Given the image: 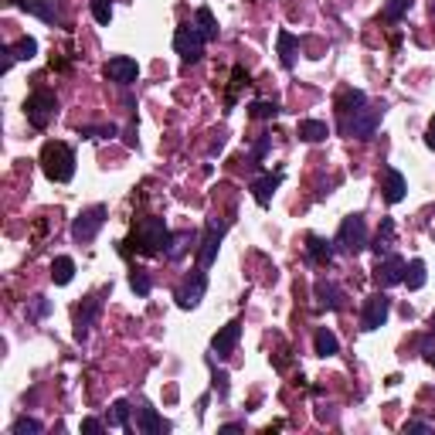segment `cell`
Returning <instances> with one entry per match:
<instances>
[{"mask_svg":"<svg viewBox=\"0 0 435 435\" xmlns=\"http://www.w3.org/2000/svg\"><path fill=\"white\" fill-rule=\"evenodd\" d=\"M41 170H44V177L55 181V184L72 181V177H75V154H72V147H68V143H58V140L44 143V150H41Z\"/></svg>","mask_w":435,"mask_h":435,"instance_id":"6da1fadb","label":"cell"},{"mask_svg":"<svg viewBox=\"0 0 435 435\" xmlns=\"http://www.w3.org/2000/svg\"><path fill=\"white\" fill-rule=\"evenodd\" d=\"M167 238H170V232H167V225H163V218H140L136 225H133V235H129V241L126 245H133L140 255H157L160 248H167Z\"/></svg>","mask_w":435,"mask_h":435,"instance_id":"7a4b0ae2","label":"cell"},{"mask_svg":"<svg viewBox=\"0 0 435 435\" xmlns=\"http://www.w3.org/2000/svg\"><path fill=\"white\" fill-rule=\"evenodd\" d=\"M381 119H385V106H360L354 116L340 122V129H344L347 136H357V140H371V136L378 133Z\"/></svg>","mask_w":435,"mask_h":435,"instance_id":"3957f363","label":"cell"},{"mask_svg":"<svg viewBox=\"0 0 435 435\" xmlns=\"http://www.w3.org/2000/svg\"><path fill=\"white\" fill-rule=\"evenodd\" d=\"M24 113H28V122L35 126V129H44L55 113H58V99H55V92L51 89H38V92H31V99L24 102Z\"/></svg>","mask_w":435,"mask_h":435,"instance_id":"277c9868","label":"cell"},{"mask_svg":"<svg viewBox=\"0 0 435 435\" xmlns=\"http://www.w3.org/2000/svg\"><path fill=\"white\" fill-rule=\"evenodd\" d=\"M174 51H177L184 62H198L201 55H204V38H201L198 28L181 24V28L174 31Z\"/></svg>","mask_w":435,"mask_h":435,"instance_id":"5b68a950","label":"cell"},{"mask_svg":"<svg viewBox=\"0 0 435 435\" xmlns=\"http://www.w3.org/2000/svg\"><path fill=\"white\" fill-rule=\"evenodd\" d=\"M388 313H391V299L385 293H374L364 299V310H360V326L364 330H378L388 323Z\"/></svg>","mask_w":435,"mask_h":435,"instance_id":"8992f818","label":"cell"},{"mask_svg":"<svg viewBox=\"0 0 435 435\" xmlns=\"http://www.w3.org/2000/svg\"><path fill=\"white\" fill-rule=\"evenodd\" d=\"M106 225V207L102 204H95V207H89V211H82L79 218H75V225H72V238L75 241H92V238L99 235V228Z\"/></svg>","mask_w":435,"mask_h":435,"instance_id":"52a82bcc","label":"cell"},{"mask_svg":"<svg viewBox=\"0 0 435 435\" xmlns=\"http://www.w3.org/2000/svg\"><path fill=\"white\" fill-rule=\"evenodd\" d=\"M337 245H344L347 252H360L367 245V225L360 214H351L340 221V232H337Z\"/></svg>","mask_w":435,"mask_h":435,"instance_id":"ba28073f","label":"cell"},{"mask_svg":"<svg viewBox=\"0 0 435 435\" xmlns=\"http://www.w3.org/2000/svg\"><path fill=\"white\" fill-rule=\"evenodd\" d=\"M106 79L119 82V85H133V82L140 79V65L129 55H116V58L106 62Z\"/></svg>","mask_w":435,"mask_h":435,"instance_id":"9c48e42d","label":"cell"},{"mask_svg":"<svg viewBox=\"0 0 435 435\" xmlns=\"http://www.w3.org/2000/svg\"><path fill=\"white\" fill-rule=\"evenodd\" d=\"M374 282H378L381 289L405 282V259H401V255H385V259L378 262V269H374Z\"/></svg>","mask_w":435,"mask_h":435,"instance_id":"30bf717a","label":"cell"},{"mask_svg":"<svg viewBox=\"0 0 435 435\" xmlns=\"http://www.w3.org/2000/svg\"><path fill=\"white\" fill-rule=\"evenodd\" d=\"M204 289H207L204 272H191V276L181 282V289H177V303H181L184 310H194L201 299H204Z\"/></svg>","mask_w":435,"mask_h":435,"instance_id":"8fae6325","label":"cell"},{"mask_svg":"<svg viewBox=\"0 0 435 435\" xmlns=\"http://www.w3.org/2000/svg\"><path fill=\"white\" fill-rule=\"evenodd\" d=\"M221 235H225V225L211 218V221H207V232H204V241H201V248H198L201 269H207V266L218 259V241H221Z\"/></svg>","mask_w":435,"mask_h":435,"instance_id":"7c38bea8","label":"cell"},{"mask_svg":"<svg viewBox=\"0 0 435 435\" xmlns=\"http://www.w3.org/2000/svg\"><path fill=\"white\" fill-rule=\"evenodd\" d=\"M238 337H241V323L232 320V323H225L218 333H214V340H211V347H214V354L218 357H228L232 351L238 347Z\"/></svg>","mask_w":435,"mask_h":435,"instance_id":"4fadbf2b","label":"cell"},{"mask_svg":"<svg viewBox=\"0 0 435 435\" xmlns=\"http://www.w3.org/2000/svg\"><path fill=\"white\" fill-rule=\"evenodd\" d=\"M99 310H102V299H99V296H89L79 306V313H75V340H85V333H89V326H92V320H95Z\"/></svg>","mask_w":435,"mask_h":435,"instance_id":"5bb4252c","label":"cell"},{"mask_svg":"<svg viewBox=\"0 0 435 435\" xmlns=\"http://www.w3.org/2000/svg\"><path fill=\"white\" fill-rule=\"evenodd\" d=\"M360 106H367V99H364V92L360 89H344L340 95H337V116H340V122L344 119H351L360 109Z\"/></svg>","mask_w":435,"mask_h":435,"instance_id":"9a60e30c","label":"cell"},{"mask_svg":"<svg viewBox=\"0 0 435 435\" xmlns=\"http://www.w3.org/2000/svg\"><path fill=\"white\" fill-rule=\"evenodd\" d=\"M170 425L160 418L154 408H136V432H143V435H160V432H167Z\"/></svg>","mask_w":435,"mask_h":435,"instance_id":"2e32d148","label":"cell"},{"mask_svg":"<svg viewBox=\"0 0 435 435\" xmlns=\"http://www.w3.org/2000/svg\"><path fill=\"white\" fill-rule=\"evenodd\" d=\"M405 191H408L405 177H401L398 170H385V201H388V204H398V201L405 198Z\"/></svg>","mask_w":435,"mask_h":435,"instance_id":"e0dca14e","label":"cell"},{"mask_svg":"<svg viewBox=\"0 0 435 435\" xmlns=\"http://www.w3.org/2000/svg\"><path fill=\"white\" fill-rule=\"evenodd\" d=\"M306 255H310L313 262H320V266H326V262L333 259V245H330L326 238L310 235V238H306Z\"/></svg>","mask_w":435,"mask_h":435,"instance_id":"ac0fdd59","label":"cell"},{"mask_svg":"<svg viewBox=\"0 0 435 435\" xmlns=\"http://www.w3.org/2000/svg\"><path fill=\"white\" fill-rule=\"evenodd\" d=\"M276 187H279V177H272V174H266V177H255V181H252V194H255V201H259L262 207L272 201Z\"/></svg>","mask_w":435,"mask_h":435,"instance_id":"d6986e66","label":"cell"},{"mask_svg":"<svg viewBox=\"0 0 435 435\" xmlns=\"http://www.w3.org/2000/svg\"><path fill=\"white\" fill-rule=\"evenodd\" d=\"M326 136H330L326 122H320V119H303V122H299V140H306V143H323Z\"/></svg>","mask_w":435,"mask_h":435,"instance_id":"ffe728a7","label":"cell"},{"mask_svg":"<svg viewBox=\"0 0 435 435\" xmlns=\"http://www.w3.org/2000/svg\"><path fill=\"white\" fill-rule=\"evenodd\" d=\"M75 276V262L68 259V255H58L55 262H51V279H55V286H68Z\"/></svg>","mask_w":435,"mask_h":435,"instance_id":"44dd1931","label":"cell"},{"mask_svg":"<svg viewBox=\"0 0 435 435\" xmlns=\"http://www.w3.org/2000/svg\"><path fill=\"white\" fill-rule=\"evenodd\" d=\"M279 58H282V65L289 68L293 62H296V51H299V38L296 35H289V31H279Z\"/></svg>","mask_w":435,"mask_h":435,"instance_id":"7402d4cb","label":"cell"},{"mask_svg":"<svg viewBox=\"0 0 435 435\" xmlns=\"http://www.w3.org/2000/svg\"><path fill=\"white\" fill-rule=\"evenodd\" d=\"M194 28L201 31V38H204V41L218 38V21H214V14H211L207 7H201L198 14H194Z\"/></svg>","mask_w":435,"mask_h":435,"instance_id":"603a6c76","label":"cell"},{"mask_svg":"<svg viewBox=\"0 0 435 435\" xmlns=\"http://www.w3.org/2000/svg\"><path fill=\"white\" fill-rule=\"evenodd\" d=\"M191 245H194V235H191V232H177V235H170L167 238V259H181Z\"/></svg>","mask_w":435,"mask_h":435,"instance_id":"cb8c5ba5","label":"cell"},{"mask_svg":"<svg viewBox=\"0 0 435 435\" xmlns=\"http://www.w3.org/2000/svg\"><path fill=\"white\" fill-rule=\"evenodd\" d=\"M21 7H24L28 14L41 17V21H48V24H55V21H58L55 7H51V3H44V0H21Z\"/></svg>","mask_w":435,"mask_h":435,"instance_id":"d4e9b609","label":"cell"},{"mask_svg":"<svg viewBox=\"0 0 435 435\" xmlns=\"http://www.w3.org/2000/svg\"><path fill=\"white\" fill-rule=\"evenodd\" d=\"M391 238H395V221H391V218H385V221H381V232H378V241H374L378 259L391 252Z\"/></svg>","mask_w":435,"mask_h":435,"instance_id":"484cf974","label":"cell"},{"mask_svg":"<svg viewBox=\"0 0 435 435\" xmlns=\"http://www.w3.org/2000/svg\"><path fill=\"white\" fill-rule=\"evenodd\" d=\"M405 286L408 289H422L425 286V262L422 259H415V262L405 266Z\"/></svg>","mask_w":435,"mask_h":435,"instance_id":"4316f807","label":"cell"},{"mask_svg":"<svg viewBox=\"0 0 435 435\" xmlns=\"http://www.w3.org/2000/svg\"><path fill=\"white\" fill-rule=\"evenodd\" d=\"M313 347H317L320 357H333L340 344H337V337H333L330 330H317V337H313Z\"/></svg>","mask_w":435,"mask_h":435,"instance_id":"83f0119b","label":"cell"},{"mask_svg":"<svg viewBox=\"0 0 435 435\" xmlns=\"http://www.w3.org/2000/svg\"><path fill=\"white\" fill-rule=\"evenodd\" d=\"M317 296H320V303H323V306H330V310H337V306H340V299H337V286H333V282H323V279H320V282H317Z\"/></svg>","mask_w":435,"mask_h":435,"instance_id":"f1b7e54d","label":"cell"},{"mask_svg":"<svg viewBox=\"0 0 435 435\" xmlns=\"http://www.w3.org/2000/svg\"><path fill=\"white\" fill-rule=\"evenodd\" d=\"M35 55H38V41L35 38H21L14 44V58H17V62H31Z\"/></svg>","mask_w":435,"mask_h":435,"instance_id":"f546056e","label":"cell"},{"mask_svg":"<svg viewBox=\"0 0 435 435\" xmlns=\"http://www.w3.org/2000/svg\"><path fill=\"white\" fill-rule=\"evenodd\" d=\"M411 10V0H388L385 3V21H401Z\"/></svg>","mask_w":435,"mask_h":435,"instance_id":"4dcf8cb0","label":"cell"},{"mask_svg":"<svg viewBox=\"0 0 435 435\" xmlns=\"http://www.w3.org/2000/svg\"><path fill=\"white\" fill-rule=\"evenodd\" d=\"M126 422H129V405H126V401H116V405L109 408V425H113V429H126Z\"/></svg>","mask_w":435,"mask_h":435,"instance_id":"1f68e13d","label":"cell"},{"mask_svg":"<svg viewBox=\"0 0 435 435\" xmlns=\"http://www.w3.org/2000/svg\"><path fill=\"white\" fill-rule=\"evenodd\" d=\"M92 17L99 24H109L113 21V0H92Z\"/></svg>","mask_w":435,"mask_h":435,"instance_id":"d6a6232c","label":"cell"},{"mask_svg":"<svg viewBox=\"0 0 435 435\" xmlns=\"http://www.w3.org/2000/svg\"><path fill=\"white\" fill-rule=\"evenodd\" d=\"M248 113H252L255 119H272L279 113V106H276V102H266V99H259V102H252V106H248Z\"/></svg>","mask_w":435,"mask_h":435,"instance_id":"836d02e7","label":"cell"},{"mask_svg":"<svg viewBox=\"0 0 435 435\" xmlns=\"http://www.w3.org/2000/svg\"><path fill=\"white\" fill-rule=\"evenodd\" d=\"M129 286H133V293H136V296H147V293H150V276L136 269V272L129 276Z\"/></svg>","mask_w":435,"mask_h":435,"instance_id":"e575fe53","label":"cell"},{"mask_svg":"<svg viewBox=\"0 0 435 435\" xmlns=\"http://www.w3.org/2000/svg\"><path fill=\"white\" fill-rule=\"evenodd\" d=\"M38 432H41V425L35 418H28V415L14 422V435H38Z\"/></svg>","mask_w":435,"mask_h":435,"instance_id":"d590c367","label":"cell"},{"mask_svg":"<svg viewBox=\"0 0 435 435\" xmlns=\"http://www.w3.org/2000/svg\"><path fill=\"white\" fill-rule=\"evenodd\" d=\"M82 432H85V435H99V432H102V422H99V418H85V422H82Z\"/></svg>","mask_w":435,"mask_h":435,"instance_id":"8d00e7d4","label":"cell"},{"mask_svg":"<svg viewBox=\"0 0 435 435\" xmlns=\"http://www.w3.org/2000/svg\"><path fill=\"white\" fill-rule=\"evenodd\" d=\"M405 432H432L425 422H405Z\"/></svg>","mask_w":435,"mask_h":435,"instance_id":"74e56055","label":"cell"},{"mask_svg":"<svg viewBox=\"0 0 435 435\" xmlns=\"http://www.w3.org/2000/svg\"><path fill=\"white\" fill-rule=\"evenodd\" d=\"M425 143L435 150V116H432V122H429V133H425Z\"/></svg>","mask_w":435,"mask_h":435,"instance_id":"f35d334b","label":"cell"},{"mask_svg":"<svg viewBox=\"0 0 435 435\" xmlns=\"http://www.w3.org/2000/svg\"><path fill=\"white\" fill-rule=\"evenodd\" d=\"M35 313H38V317H44V313H48V303H44L41 296H38V303H35Z\"/></svg>","mask_w":435,"mask_h":435,"instance_id":"ab89813d","label":"cell"},{"mask_svg":"<svg viewBox=\"0 0 435 435\" xmlns=\"http://www.w3.org/2000/svg\"><path fill=\"white\" fill-rule=\"evenodd\" d=\"M429 364H432V367H435V351H429Z\"/></svg>","mask_w":435,"mask_h":435,"instance_id":"60d3db41","label":"cell"},{"mask_svg":"<svg viewBox=\"0 0 435 435\" xmlns=\"http://www.w3.org/2000/svg\"><path fill=\"white\" fill-rule=\"evenodd\" d=\"M429 326H432V333H435V313H432V320H429Z\"/></svg>","mask_w":435,"mask_h":435,"instance_id":"b9f144b4","label":"cell"}]
</instances>
